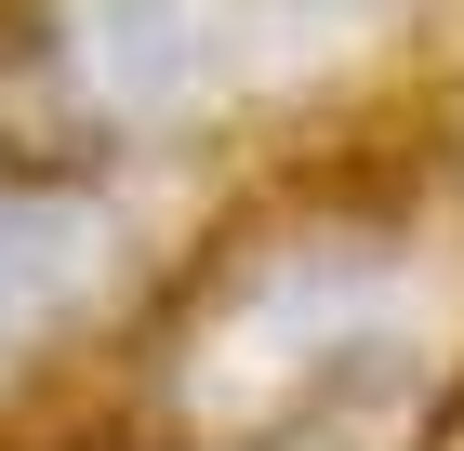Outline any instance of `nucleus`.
<instances>
[{"label":"nucleus","instance_id":"1","mask_svg":"<svg viewBox=\"0 0 464 451\" xmlns=\"http://www.w3.org/2000/svg\"><path fill=\"white\" fill-rule=\"evenodd\" d=\"M372 438L464 451V200L411 146L266 160L213 200L67 451Z\"/></svg>","mask_w":464,"mask_h":451},{"label":"nucleus","instance_id":"4","mask_svg":"<svg viewBox=\"0 0 464 451\" xmlns=\"http://www.w3.org/2000/svg\"><path fill=\"white\" fill-rule=\"evenodd\" d=\"M107 451V438H93ZM239 451H372V438H239Z\"/></svg>","mask_w":464,"mask_h":451},{"label":"nucleus","instance_id":"3","mask_svg":"<svg viewBox=\"0 0 464 451\" xmlns=\"http://www.w3.org/2000/svg\"><path fill=\"white\" fill-rule=\"evenodd\" d=\"M239 173L0 146V451H67Z\"/></svg>","mask_w":464,"mask_h":451},{"label":"nucleus","instance_id":"2","mask_svg":"<svg viewBox=\"0 0 464 451\" xmlns=\"http://www.w3.org/2000/svg\"><path fill=\"white\" fill-rule=\"evenodd\" d=\"M438 80V0H0L27 146L266 173L372 146Z\"/></svg>","mask_w":464,"mask_h":451}]
</instances>
